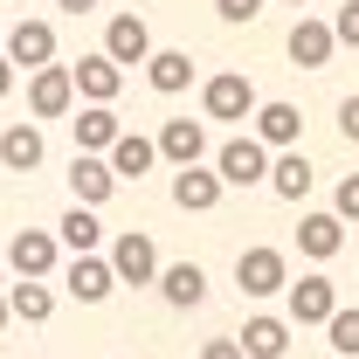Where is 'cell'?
Segmentation results:
<instances>
[{"label":"cell","instance_id":"cell-1","mask_svg":"<svg viewBox=\"0 0 359 359\" xmlns=\"http://www.w3.org/2000/svg\"><path fill=\"white\" fill-rule=\"evenodd\" d=\"M201 111H208V125H249V111H256L249 76H235V69L208 76V83H201Z\"/></svg>","mask_w":359,"mask_h":359},{"label":"cell","instance_id":"cell-2","mask_svg":"<svg viewBox=\"0 0 359 359\" xmlns=\"http://www.w3.org/2000/svg\"><path fill=\"white\" fill-rule=\"evenodd\" d=\"M283 325H290V332H297V325H304V332H311V325H325V318L339 311V290H332V276H297V283H283Z\"/></svg>","mask_w":359,"mask_h":359},{"label":"cell","instance_id":"cell-3","mask_svg":"<svg viewBox=\"0 0 359 359\" xmlns=\"http://www.w3.org/2000/svg\"><path fill=\"white\" fill-rule=\"evenodd\" d=\"M28 111H35V118H48V125L76 111V83H69V69H62V62L28 69Z\"/></svg>","mask_w":359,"mask_h":359},{"label":"cell","instance_id":"cell-4","mask_svg":"<svg viewBox=\"0 0 359 359\" xmlns=\"http://www.w3.org/2000/svg\"><path fill=\"white\" fill-rule=\"evenodd\" d=\"M235 283H242V297H276V290L290 283L283 249H242V256H235Z\"/></svg>","mask_w":359,"mask_h":359},{"label":"cell","instance_id":"cell-5","mask_svg":"<svg viewBox=\"0 0 359 359\" xmlns=\"http://www.w3.org/2000/svg\"><path fill=\"white\" fill-rule=\"evenodd\" d=\"M215 173H222V187H256V180H269V145H256V138H228L222 152H215Z\"/></svg>","mask_w":359,"mask_h":359},{"label":"cell","instance_id":"cell-6","mask_svg":"<svg viewBox=\"0 0 359 359\" xmlns=\"http://www.w3.org/2000/svg\"><path fill=\"white\" fill-rule=\"evenodd\" d=\"M256 145H269V152H297V138H304V111L297 104H283V97H269V104H256Z\"/></svg>","mask_w":359,"mask_h":359},{"label":"cell","instance_id":"cell-7","mask_svg":"<svg viewBox=\"0 0 359 359\" xmlns=\"http://www.w3.org/2000/svg\"><path fill=\"white\" fill-rule=\"evenodd\" d=\"M104 263H111V276H118V283H138V290H145V283H152V276H159V249H152V235H118V242H111V256H104Z\"/></svg>","mask_w":359,"mask_h":359},{"label":"cell","instance_id":"cell-8","mask_svg":"<svg viewBox=\"0 0 359 359\" xmlns=\"http://www.w3.org/2000/svg\"><path fill=\"white\" fill-rule=\"evenodd\" d=\"M69 83H76V97H83V104H111V97L125 90V69H118L104 48H90L83 62H69Z\"/></svg>","mask_w":359,"mask_h":359},{"label":"cell","instance_id":"cell-9","mask_svg":"<svg viewBox=\"0 0 359 359\" xmlns=\"http://www.w3.org/2000/svg\"><path fill=\"white\" fill-rule=\"evenodd\" d=\"M104 55H111L118 69H138V62L152 55V28H145V14H111V28H104Z\"/></svg>","mask_w":359,"mask_h":359},{"label":"cell","instance_id":"cell-10","mask_svg":"<svg viewBox=\"0 0 359 359\" xmlns=\"http://www.w3.org/2000/svg\"><path fill=\"white\" fill-rule=\"evenodd\" d=\"M7 263H14V276H21V283H48V269H55V235L21 228V235L7 242Z\"/></svg>","mask_w":359,"mask_h":359},{"label":"cell","instance_id":"cell-11","mask_svg":"<svg viewBox=\"0 0 359 359\" xmlns=\"http://www.w3.org/2000/svg\"><path fill=\"white\" fill-rule=\"evenodd\" d=\"M14 69H48L55 62V28L48 21H14V35H7V48H0Z\"/></svg>","mask_w":359,"mask_h":359},{"label":"cell","instance_id":"cell-12","mask_svg":"<svg viewBox=\"0 0 359 359\" xmlns=\"http://www.w3.org/2000/svg\"><path fill=\"white\" fill-rule=\"evenodd\" d=\"M332 48H339V42H332V21H318V14H304V21L283 35V55H290L297 69H325Z\"/></svg>","mask_w":359,"mask_h":359},{"label":"cell","instance_id":"cell-13","mask_svg":"<svg viewBox=\"0 0 359 359\" xmlns=\"http://www.w3.org/2000/svg\"><path fill=\"white\" fill-rule=\"evenodd\" d=\"M222 173L215 166H180V180H173V208H187V215H215L222 208Z\"/></svg>","mask_w":359,"mask_h":359},{"label":"cell","instance_id":"cell-14","mask_svg":"<svg viewBox=\"0 0 359 359\" xmlns=\"http://www.w3.org/2000/svg\"><path fill=\"white\" fill-rule=\"evenodd\" d=\"M69 194H76V208H104V201L118 194V173L104 166V152H76V166H69Z\"/></svg>","mask_w":359,"mask_h":359},{"label":"cell","instance_id":"cell-15","mask_svg":"<svg viewBox=\"0 0 359 359\" xmlns=\"http://www.w3.org/2000/svg\"><path fill=\"white\" fill-rule=\"evenodd\" d=\"M62 290H69L76 304H104V297L118 290V276H111V263H104V256H76V263L62 269Z\"/></svg>","mask_w":359,"mask_h":359},{"label":"cell","instance_id":"cell-16","mask_svg":"<svg viewBox=\"0 0 359 359\" xmlns=\"http://www.w3.org/2000/svg\"><path fill=\"white\" fill-rule=\"evenodd\" d=\"M152 283H159V297H166L173 311H194V304L208 297V269H201V263H159Z\"/></svg>","mask_w":359,"mask_h":359},{"label":"cell","instance_id":"cell-17","mask_svg":"<svg viewBox=\"0 0 359 359\" xmlns=\"http://www.w3.org/2000/svg\"><path fill=\"white\" fill-rule=\"evenodd\" d=\"M152 145H159V159H173V166H201V152H208V125H194V118H166Z\"/></svg>","mask_w":359,"mask_h":359},{"label":"cell","instance_id":"cell-18","mask_svg":"<svg viewBox=\"0 0 359 359\" xmlns=\"http://www.w3.org/2000/svg\"><path fill=\"white\" fill-rule=\"evenodd\" d=\"M104 166H111L118 180H145L152 166H159V145H152L145 132H118V138H111V152H104Z\"/></svg>","mask_w":359,"mask_h":359},{"label":"cell","instance_id":"cell-19","mask_svg":"<svg viewBox=\"0 0 359 359\" xmlns=\"http://www.w3.org/2000/svg\"><path fill=\"white\" fill-rule=\"evenodd\" d=\"M42 159H48L42 125H7V132H0V166H7V173H35Z\"/></svg>","mask_w":359,"mask_h":359},{"label":"cell","instance_id":"cell-20","mask_svg":"<svg viewBox=\"0 0 359 359\" xmlns=\"http://www.w3.org/2000/svg\"><path fill=\"white\" fill-rule=\"evenodd\" d=\"M145 83L159 90V97H180V90L194 83V55L187 48H152L145 55Z\"/></svg>","mask_w":359,"mask_h":359},{"label":"cell","instance_id":"cell-21","mask_svg":"<svg viewBox=\"0 0 359 359\" xmlns=\"http://www.w3.org/2000/svg\"><path fill=\"white\" fill-rule=\"evenodd\" d=\"M235 346H242V359H283V353H290V325L256 311L249 325H242V339H235Z\"/></svg>","mask_w":359,"mask_h":359},{"label":"cell","instance_id":"cell-22","mask_svg":"<svg viewBox=\"0 0 359 359\" xmlns=\"http://www.w3.org/2000/svg\"><path fill=\"white\" fill-rule=\"evenodd\" d=\"M297 249H304L311 263H332V256L346 249V222H339V215H304V222H297Z\"/></svg>","mask_w":359,"mask_h":359},{"label":"cell","instance_id":"cell-23","mask_svg":"<svg viewBox=\"0 0 359 359\" xmlns=\"http://www.w3.org/2000/svg\"><path fill=\"white\" fill-rule=\"evenodd\" d=\"M69 132H76V152H111V138L125 132V125H118V111H111V104H83Z\"/></svg>","mask_w":359,"mask_h":359},{"label":"cell","instance_id":"cell-24","mask_svg":"<svg viewBox=\"0 0 359 359\" xmlns=\"http://www.w3.org/2000/svg\"><path fill=\"white\" fill-rule=\"evenodd\" d=\"M269 187H276V201H304L311 194V159L304 152H269Z\"/></svg>","mask_w":359,"mask_h":359},{"label":"cell","instance_id":"cell-25","mask_svg":"<svg viewBox=\"0 0 359 359\" xmlns=\"http://www.w3.org/2000/svg\"><path fill=\"white\" fill-rule=\"evenodd\" d=\"M7 318L48 325V318H55V290H48V283H14V290H7Z\"/></svg>","mask_w":359,"mask_h":359},{"label":"cell","instance_id":"cell-26","mask_svg":"<svg viewBox=\"0 0 359 359\" xmlns=\"http://www.w3.org/2000/svg\"><path fill=\"white\" fill-rule=\"evenodd\" d=\"M55 242H69L76 256H97V242H104V228H97V208H69L62 228H55Z\"/></svg>","mask_w":359,"mask_h":359},{"label":"cell","instance_id":"cell-27","mask_svg":"<svg viewBox=\"0 0 359 359\" xmlns=\"http://www.w3.org/2000/svg\"><path fill=\"white\" fill-rule=\"evenodd\" d=\"M325 339H332V353L359 359V304H339V311L325 318Z\"/></svg>","mask_w":359,"mask_h":359},{"label":"cell","instance_id":"cell-28","mask_svg":"<svg viewBox=\"0 0 359 359\" xmlns=\"http://www.w3.org/2000/svg\"><path fill=\"white\" fill-rule=\"evenodd\" d=\"M332 42H339V48H359V0H346V7H339V21H332Z\"/></svg>","mask_w":359,"mask_h":359},{"label":"cell","instance_id":"cell-29","mask_svg":"<svg viewBox=\"0 0 359 359\" xmlns=\"http://www.w3.org/2000/svg\"><path fill=\"white\" fill-rule=\"evenodd\" d=\"M332 215H339V222H359V173L339 180V201H332Z\"/></svg>","mask_w":359,"mask_h":359},{"label":"cell","instance_id":"cell-30","mask_svg":"<svg viewBox=\"0 0 359 359\" xmlns=\"http://www.w3.org/2000/svg\"><path fill=\"white\" fill-rule=\"evenodd\" d=\"M215 14L242 28V21H256V14H263V0H215Z\"/></svg>","mask_w":359,"mask_h":359},{"label":"cell","instance_id":"cell-31","mask_svg":"<svg viewBox=\"0 0 359 359\" xmlns=\"http://www.w3.org/2000/svg\"><path fill=\"white\" fill-rule=\"evenodd\" d=\"M339 132L359 145V97H346V104H339Z\"/></svg>","mask_w":359,"mask_h":359},{"label":"cell","instance_id":"cell-32","mask_svg":"<svg viewBox=\"0 0 359 359\" xmlns=\"http://www.w3.org/2000/svg\"><path fill=\"white\" fill-rule=\"evenodd\" d=\"M201 359H242V346H235V339H208V346H201Z\"/></svg>","mask_w":359,"mask_h":359},{"label":"cell","instance_id":"cell-33","mask_svg":"<svg viewBox=\"0 0 359 359\" xmlns=\"http://www.w3.org/2000/svg\"><path fill=\"white\" fill-rule=\"evenodd\" d=\"M55 7H62V14H90L97 0H55Z\"/></svg>","mask_w":359,"mask_h":359},{"label":"cell","instance_id":"cell-34","mask_svg":"<svg viewBox=\"0 0 359 359\" xmlns=\"http://www.w3.org/2000/svg\"><path fill=\"white\" fill-rule=\"evenodd\" d=\"M7 90H14V62L0 55V97H7Z\"/></svg>","mask_w":359,"mask_h":359},{"label":"cell","instance_id":"cell-35","mask_svg":"<svg viewBox=\"0 0 359 359\" xmlns=\"http://www.w3.org/2000/svg\"><path fill=\"white\" fill-rule=\"evenodd\" d=\"M0 332H7V297H0Z\"/></svg>","mask_w":359,"mask_h":359},{"label":"cell","instance_id":"cell-36","mask_svg":"<svg viewBox=\"0 0 359 359\" xmlns=\"http://www.w3.org/2000/svg\"><path fill=\"white\" fill-rule=\"evenodd\" d=\"M283 7H311V0H283Z\"/></svg>","mask_w":359,"mask_h":359}]
</instances>
